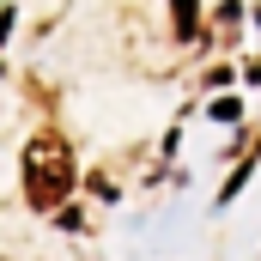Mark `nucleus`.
Returning a JSON list of instances; mask_svg holds the SVG:
<instances>
[{
	"mask_svg": "<svg viewBox=\"0 0 261 261\" xmlns=\"http://www.w3.org/2000/svg\"><path fill=\"white\" fill-rule=\"evenodd\" d=\"M73 195V146L61 134H37L24 146V200L37 213H55Z\"/></svg>",
	"mask_w": 261,
	"mask_h": 261,
	"instance_id": "1",
	"label": "nucleus"
},
{
	"mask_svg": "<svg viewBox=\"0 0 261 261\" xmlns=\"http://www.w3.org/2000/svg\"><path fill=\"white\" fill-rule=\"evenodd\" d=\"M176 12V37H195V0H170Z\"/></svg>",
	"mask_w": 261,
	"mask_h": 261,
	"instance_id": "2",
	"label": "nucleus"
}]
</instances>
